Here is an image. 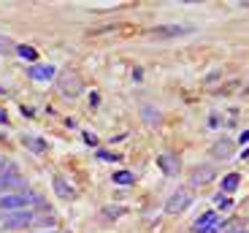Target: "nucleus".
Returning <instances> with one entry per match:
<instances>
[{
	"instance_id": "nucleus-7",
	"label": "nucleus",
	"mask_w": 249,
	"mask_h": 233,
	"mask_svg": "<svg viewBox=\"0 0 249 233\" xmlns=\"http://www.w3.org/2000/svg\"><path fill=\"white\" fill-rule=\"evenodd\" d=\"M184 33H190V27L184 25H157L149 30L152 38H176V36H184Z\"/></svg>"
},
{
	"instance_id": "nucleus-15",
	"label": "nucleus",
	"mask_w": 249,
	"mask_h": 233,
	"mask_svg": "<svg viewBox=\"0 0 249 233\" xmlns=\"http://www.w3.org/2000/svg\"><path fill=\"white\" fill-rule=\"evenodd\" d=\"M214 177V168H203V171H195L193 174V184H198V182H209V179Z\"/></svg>"
},
{
	"instance_id": "nucleus-14",
	"label": "nucleus",
	"mask_w": 249,
	"mask_h": 233,
	"mask_svg": "<svg viewBox=\"0 0 249 233\" xmlns=\"http://www.w3.org/2000/svg\"><path fill=\"white\" fill-rule=\"evenodd\" d=\"M111 179H114V184H133L136 182V177H133L130 171H117Z\"/></svg>"
},
{
	"instance_id": "nucleus-12",
	"label": "nucleus",
	"mask_w": 249,
	"mask_h": 233,
	"mask_svg": "<svg viewBox=\"0 0 249 233\" xmlns=\"http://www.w3.org/2000/svg\"><path fill=\"white\" fill-rule=\"evenodd\" d=\"M231 152H233V144H231L228 139L217 141V146H214V155H217V158H228Z\"/></svg>"
},
{
	"instance_id": "nucleus-20",
	"label": "nucleus",
	"mask_w": 249,
	"mask_h": 233,
	"mask_svg": "<svg viewBox=\"0 0 249 233\" xmlns=\"http://www.w3.org/2000/svg\"><path fill=\"white\" fill-rule=\"evenodd\" d=\"M106 215L108 217H119V215H122V209H119V206H106Z\"/></svg>"
},
{
	"instance_id": "nucleus-22",
	"label": "nucleus",
	"mask_w": 249,
	"mask_h": 233,
	"mask_svg": "<svg viewBox=\"0 0 249 233\" xmlns=\"http://www.w3.org/2000/svg\"><path fill=\"white\" fill-rule=\"evenodd\" d=\"M228 233H249V231H247V228H241V225H233Z\"/></svg>"
},
{
	"instance_id": "nucleus-19",
	"label": "nucleus",
	"mask_w": 249,
	"mask_h": 233,
	"mask_svg": "<svg viewBox=\"0 0 249 233\" xmlns=\"http://www.w3.org/2000/svg\"><path fill=\"white\" fill-rule=\"evenodd\" d=\"M98 106H100V95L92 92V95H89V108H98Z\"/></svg>"
},
{
	"instance_id": "nucleus-5",
	"label": "nucleus",
	"mask_w": 249,
	"mask_h": 233,
	"mask_svg": "<svg viewBox=\"0 0 249 233\" xmlns=\"http://www.w3.org/2000/svg\"><path fill=\"white\" fill-rule=\"evenodd\" d=\"M122 33H136V25H127V22L100 25V27H92V30H89V36H122Z\"/></svg>"
},
{
	"instance_id": "nucleus-2",
	"label": "nucleus",
	"mask_w": 249,
	"mask_h": 233,
	"mask_svg": "<svg viewBox=\"0 0 249 233\" xmlns=\"http://www.w3.org/2000/svg\"><path fill=\"white\" fill-rule=\"evenodd\" d=\"M190 203H193V193H190V190H176L174 196L168 198V203H165V212H168V215H179V212H184Z\"/></svg>"
},
{
	"instance_id": "nucleus-9",
	"label": "nucleus",
	"mask_w": 249,
	"mask_h": 233,
	"mask_svg": "<svg viewBox=\"0 0 249 233\" xmlns=\"http://www.w3.org/2000/svg\"><path fill=\"white\" fill-rule=\"evenodd\" d=\"M54 193L60 198H71L73 196V187H68V182H65L62 177H54Z\"/></svg>"
},
{
	"instance_id": "nucleus-23",
	"label": "nucleus",
	"mask_w": 249,
	"mask_h": 233,
	"mask_svg": "<svg viewBox=\"0 0 249 233\" xmlns=\"http://www.w3.org/2000/svg\"><path fill=\"white\" fill-rule=\"evenodd\" d=\"M247 141H249V130H244L241 139H238V144H247Z\"/></svg>"
},
{
	"instance_id": "nucleus-11",
	"label": "nucleus",
	"mask_w": 249,
	"mask_h": 233,
	"mask_svg": "<svg viewBox=\"0 0 249 233\" xmlns=\"http://www.w3.org/2000/svg\"><path fill=\"white\" fill-rule=\"evenodd\" d=\"M157 163L162 165V171H165L168 177H174V174H176V163H174V158H171V155H160V158H157Z\"/></svg>"
},
{
	"instance_id": "nucleus-8",
	"label": "nucleus",
	"mask_w": 249,
	"mask_h": 233,
	"mask_svg": "<svg viewBox=\"0 0 249 233\" xmlns=\"http://www.w3.org/2000/svg\"><path fill=\"white\" fill-rule=\"evenodd\" d=\"M52 76H54L52 65H33L30 68V79H36V82H49Z\"/></svg>"
},
{
	"instance_id": "nucleus-6",
	"label": "nucleus",
	"mask_w": 249,
	"mask_h": 233,
	"mask_svg": "<svg viewBox=\"0 0 249 233\" xmlns=\"http://www.w3.org/2000/svg\"><path fill=\"white\" fill-rule=\"evenodd\" d=\"M57 87H60V92L65 95V98H76V95L81 92V82L76 79L73 73H65L57 79Z\"/></svg>"
},
{
	"instance_id": "nucleus-1",
	"label": "nucleus",
	"mask_w": 249,
	"mask_h": 233,
	"mask_svg": "<svg viewBox=\"0 0 249 233\" xmlns=\"http://www.w3.org/2000/svg\"><path fill=\"white\" fill-rule=\"evenodd\" d=\"M30 201H38V198L30 196V193H19V196H0V209H8V215H11V212H22Z\"/></svg>"
},
{
	"instance_id": "nucleus-21",
	"label": "nucleus",
	"mask_w": 249,
	"mask_h": 233,
	"mask_svg": "<svg viewBox=\"0 0 249 233\" xmlns=\"http://www.w3.org/2000/svg\"><path fill=\"white\" fill-rule=\"evenodd\" d=\"M84 144H89V146H95V144H98V139H95L92 133H84Z\"/></svg>"
},
{
	"instance_id": "nucleus-18",
	"label": "nucleus",
	"mask_w": 249,
	"mask_h": 233,
	"mask_svg": "<svg viewBox=\"0 0 249 233\" xmlns=\"http://www.w3.org/2000/svg\"><path fill=\"white\" fill-rule=\"evenodd\" d=\"M98 158L100 160H111V163H114V160H119V155H111V152H98Z\"/></svg>"
},
{
	"instance_id": "nucleus-25",
	"label": "nucleus",
	"mask_w": 249,
	"mask_h": 233,
	"mask_svg": "<svg viewBox=\"0 0 249 233\" xmlns=\"http://www.w3.org/2000/svg\"><path fill=\"white\" fill-rule=\"evenodd\" d=\"M0 122H8V117H6V111L0 108Z\"/></svg>"
},
{
	"instance_id": "nucleus-4",
	"label": "nucleus",
	"mask_w": 249,
	"mask_h": 233,
	"mask_svg": "<svg viewBox=\"0 0 249 233\" xmlns=\"http://www.w3.org/2000/svg\"><path fill=\"white\" fill-rule=\"evenodd\" d=\"M222 228V220L217 217V212H206L200 215V220H195V233H217Z\"/></svg>"
},
{
	"instance_id": "nucleus-24",
	"label": "nucleus",
	"mask_w": 249,
	"mask_h": 233,
	"mask_svg": "<svg viewBox=\"0 0 249 233\" xmlns=\"http://www.w3.org/2000/svg\"><path fill=\"white\" fill-rule=\"evenodd\" d=\"M33 233H57L54 228H44V231H33Z\"/></svg>"
},
{
	"instance_id": "nucleus-17",
	"label": "nucleus",
	"mask_w": 249,
	"mask_h": 233,
	"mask_svg": "<svg viewBox=\"0 0 249 233\" xmlns=\"http://www.w3.org/2000/svg\"><path fill=\"white\" fill-rule=\"evenodd\" d=\"M8 49H17V46H14V44H11V41H8L6 36H0V54H6Z\"/></svg>"
},
{
	"instance_id": "nucleus-3",
	"label": "nucleus",
	"mask_w": 249,
	"mask_h": 233,
	"mask_svg": "<svg viewBox=\"0 0 249 233\" xmlns=\"http://www.w3.org/2000/svg\"><path fill=\"white\" fill-rule=\"evenodd\" d=\"M33 220H36V215H33L30 209H22V212H11V215L3 217V225L17 231V228H27Z\"/></svg>"
},
{
	"instance_id": "nucleus-16",
	"label": "nucleus",
	"mask_w": 249,
	"mask_h": 233,
	"mask_svg": "<svg viewBox=\"0 0 249 233\" xmlns=\"http://www.w3.org/2000/svg\"><path fill=\"white\" fill-rule=\"evenodd\" d=\"M25 146L33 152H44L46 149V141L44 139H25Z\"/></svg>"
},
{
	"instance_id": "nucleus-10",
	"label": "nucleus",
	"mask_w": 249,
	"mask_h": 233,
	"mask_svg": "<svg viewBox=\"0 0 249 233\" xmlns=\"http://www.w3.org/2000/svg\"><path fill=\"white\" fill-rule=\"evenodd\" d=\"M17 54L22 57V60H27V63H36V60H38V52L33 49V46H25V44L17 46Z\"/></svg>"
},
{
	"instance_id": "nucleus-13",
	"label": "nucleus",
	"mask_w": 249,
	"mask_h": 233,
	"mask_svg": "<svg viewBox=\"0 0 249 233\" xmlns=\"http://www.w3.org/2000/svg\"><path fill=\"white\" fill-rule=\"evenodd\" d=\"M238 182H241L238 174H228V177L222 179V190H225V193H233V190L238 187Z\"/></svg>"
}]
</instances>
